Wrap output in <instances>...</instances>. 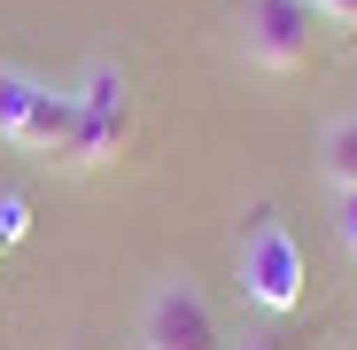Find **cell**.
Here are the masks:
<instances>
[{
	"label": "cell",
	"mask_w": 357,
	"mask_h": 350,
	"mask_svg": "<svg viewBox=\"0 0 357 350\" xmlns=\"http://www.w3.org/2000/svg\"><path fill=\"white\" fill-rule=\"evenodd\" d=\"M241 296L257 312H272V319L303 312V242H295L272 210H257L249 233H241Z\"/></svg>",
	"instance_id": "obj_2"
},
{
	"label": "cell",
	"mask_w": 357,
	"mask_h": 350,
	"mask_svg": "<svg viewBox=\"0 0 357 350\" xmlns=\"http://www.w3.org/2000/svg\"><path fill=\"white\" fill-rule=\"evenodd\" d=\"M311 0H241V54L257 71H303L311 63Z\"/></svg>",
	"instance_id": "obj_5"
},
{
	"label": "cell",
	"mask_w": 357,
	"mask_h": 350,
	"mask_svg": "<svg viewBox=\"0 0 357 350\" xmlns=\"http://www.w3.org/2000/svg\"><path fill=\"white\" fill-rule=\"evenodd\" d=\"M319 163H326V180L342 195H357V117H334V125L319 133Z\"/></svg>",
	"instance_id": "obj_6"
},
{
	"label": "cell",
	"mask_w": 357,
	"mask_h": 350,
	"mask_svg": "<svg viewBox=\"0 0 357 350\" xmlns=\"http://www.w3.org/2000/svg\"><path fill=\"white\" fill-rule=\"evenodd\" d=\"M24 218H31V210H24V195H8V203H0V242H16Z\"/></svg>",
	"instance_id": "obj_7"
},
{
	"label": "cell",
	"mask_w": 357,
	"mask_h": 350,
	"mask_svg": "<svg viewBox=\"0 0 357 350\" xmlns=\"http://www.w3.org/2000/svg\"><path fill=\"white\" fill-rule=\"evenodd\" d=\"M342 242H349V257H357V195H342Z\"/></svg>",
	"instance_id": "obj_9"
},
{
	"label": "cell",
	"mask_w": 357,
	"mask_h": 350,
	"mask_svg": "<svg viewBox=\"0 0 357 350\" xmlns=\"http://www.w3.org/2000/svg\"><path fill=\"white\" fill-rule=\"evenodd\" d=\"M140 350H225L218 312L195 280H155L140 304Z\"/></svg>",
	"instance_id": "obj_4"
},
{
	"label": "cell",
	"mask_w": 357,
	"mask_h": 350,
	"mask_svg": "<svg viewBox=\"0 0 357 350\" xmlns=\"http://www.w3.org/2000/svg\"><path fill=\"white\" fill-rule=\"evenodd\" d=\"M0 249H8V242H0Z\"/></svg>",
	"instance_id": "obj_10"
},
{
	"label": "cell",
	"mask_w": 357,
	"mask_h": 350,
	"mask_svg": "<svg viewBox=\"0 0 357 350\" xmlns=\"http://www.w3.org/2000/svg\"><path fill=\"white\" fill-rule=\"evenodd\" d=\"M132 148V86L116 63H93L78 78V140H70V163L63 171H93V163H116Z\"/></svg>",
	"instance_id": "obj_3"
},
{
	"label": "cell",
	"mask_w": 357,
	"mask_h": 350,
	"mask_svg": "<svg viewBox=\"0 0 357 350\" xmlns=\"http://www.w3.org/2000/svg\"><path fill=\"white\" fill-rule=\"evenodd\" d=\"M0 140H16L24 156H47V163H70L78 94H54L24 71H0Z\"/></svg>",
	"instance_id": "obj_1"
},
{
	"label": "cell",
	"mask_w": 357,
	"mask_h": 350,
	"mask_svg": "<svg viewBox=\"0 0 357 350\" xmlns=\"http://www.w3.org/2000/svg\"><path fill=\"white\" fill-rule=\"evenodd\" d=\"M319 16H334V24H357V0H311Z\"/></svg>",
	"instance_id": "obj_8"
}]
</instances>
